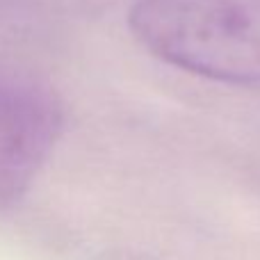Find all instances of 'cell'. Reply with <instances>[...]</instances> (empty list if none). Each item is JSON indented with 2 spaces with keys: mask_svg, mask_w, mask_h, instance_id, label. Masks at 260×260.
<instances>
[{
  "mask_svg": "<svg viewBox=\"0 0 260 260\" xmlns=\"http://www.w3.org/2000/svg\"><path fill=\"white\" fill-rule=\"evenodd\" d=\"M64 128V110L50 89L0 71V215L30 192Z\"/></svg>",
  "mask_w": 260,
  "mask_h": 260,
  "instance_id": "2",
  "label": "cell"
},
{
  "mask_svg": "<svg viewBox=\"0 0 260 260\" xmlns=\"http://www.w3.org/2000/svg\"><path fill=\"white\" fill-rule=\"evenodd\" d=\"M130 30L157 59L221 82H260V0H137Z\"/></svg>",
  "mask_w": 260,
  "mask_h": 260,
  "instance_id": "1",
  "label": "cell"
}]
</instances>
